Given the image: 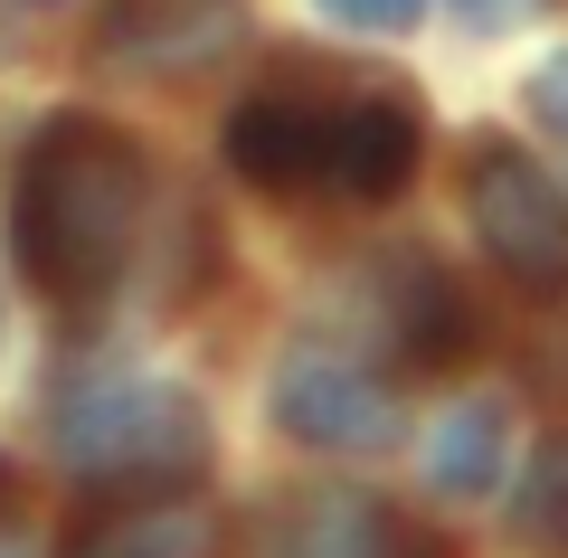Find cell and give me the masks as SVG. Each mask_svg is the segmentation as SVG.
I'll list each match as a JSON object with an SVG mask.
<instances>
[{
	"label": "cell",
	"mask_w": 568,
	"mask_h": 558,
	"mask_svg": "<svg viewBox=\"0 0 568 558\" xmlns=\"http://www.w3.org/2000/svg\"><path fill=\"white\" fill-rule=\"evenodd\" d=\"M227 161L275 200H398L417 171V104L388 85H265L227 114Z\"/></svg>",
	"instance_id": "cell-1"
},
{
	"label": "cell",
	"mask_w": 568,
	"mask_h": 558,
	"mask_svg": "<svg viewBox=\"0 0 568 558\" xmlns=\"http://www.w3.org/2000/svg\"><path fill=\"white\" fill-rule=\"evenodd\" d=\"M142 152L95 114H58L20 161V265L58 303H104L133 265Z\"/></svg>",
	"instance_id": "cell-2"
},
{
	"label": "cell",
	"mask_w": 568,
	"mask_h": 558,
	"mask_svg": "<svg viewBox=\"0 0 568 558\" xmlns=\"http://www.w3.org/2000/svg\"><path fill=\"white\" fill-rule=\"evenodd\" d=\"M58 464L77 483H123V493L162 501L209 474V417L171 379L104 369V379H77L58 398Z\"/></svg>",
	"instance_id": "cell-3"
},
{
	"label": "cell",
	"mask_w": 568,
	"mask_h": 558,
	"mask_svg": "<svg viewBox=\"0 0 568 558\" xmlns=\"http://www.w3.org/2000/svg\"><path fill=\"white\" fill-rule=\"evenodd\" d=\"M465 219L484 256L503 265L521 294H568V200L521 142H474L465 161Z\"/></svg>",
	"instance_id": "cell-4"
},
{
	"label": "cell",
	"mask_w": 568,
	"mask_h": 558,
	"mask_svg": "<svg viewBox=\"0 0 568 558\" xmlns=\"http://www.w3.org/2000/svg\"><path fill=\"white\" fill-rule=\"evenodd\" d=\"M275 426L294 445H323V455H379V445H398V398H388V379H369L351 351L304 341V351H284V369H275Z\"/></svg>",
	"instance_id": "cell-5"
},
{
	"label": "cell",
	"mask_w": 568,
	"mask_h": 558,
	"mask_svg": "<svg viewBox=\"0 0 568 558\" xmlns=\"http://www.w3.org/2000/svg\"><path fill=\"white\" fill-rule=\"evenodd\" d=\"M246 558H455V549L379 493H284L256 520Z\"/></svg>",
	"instance_id": "cell-6"
},
{
	"label": "cell",
	"mask_w": 568,
	"mask_h": 558,
	"mask_svg": "<svg viewBox=\"0 0 568 558\" xmlns=\"http://www.w3.org/2000/svg\"><path fill=\"white\" fill-rule=\"evenodd\" d=\"M237 0H104L95 58L123 77H200L209 58L237 48Z\"/></svg>",
	"instance_id": "cell-7"
},
{
	"label": "cell",
	"mask_w": 568,
	"mask_h": 558,
	"mask_svg": "<svg viewBox=\"0 0 568 558\" xmlns=\"http://www.w3.org/2000/svg\"><path fill=\"white\" fill-rule=\"evenodd\" d=\"M369 322L398 369H455L474 351V303L436 256H379L369 265Z\"/></svg>",
	"instance_id": "cell-8"
},
{
	"label": "cell",
	"mask_w": 568,
	"mask_h": 558,
	"mask_svg": "<svg viewBox=\"0 0 568 558\" xmlns=\"http://www.w3.org/2000/svg\"><path fill=\"white\" fill-rule=\"evenodd\" d=\"M67 558H219V520H209L200 501H181V493L114 501V511H95L67 539Z\"/></svg>",
	"instance_id": "cell-9"
},
{
	"label": "cell",
	"mask_w": 568,
	"mask_h": 558,
	"mask_svg": "<svg viewBox=\"0 0 568 558\" xmlns=\"http://www.w3.org/2000/svg\"><path fill=\"white\" fill-rule=\"evenodd\" d=\"M426 483L446 501H474V493H493L503 483V407L493 398H465L436 436H426Z\"/></svg>",
	"instance_id": "cell-10"
},
{
	"label": "cell",
	"mask_w": 568,
	"mask_h": 558,
	"mask_svg": "<svg viewBox=\"0 0 568 558\" xmlns=\"http://www.w3.org/2000/svg\"><path fill=\"white\" fill-rule=\"evenodd\" d=\"M511 520H521V539H530V549H559V558H568V436L530 455V474H521V501H511Z\"/></svg>",
	"instance_id": "cell-11"
},
{
	"label": "cell",
	"mask_w": 568,
	"mask_h": 558,
	"mask_svg": "<svg viewBox=\"0 0 568 558\" xmlns=\"http://www.w3.org/2000/svg\"><path fill=\"white\" fill-rule=\"evenodd\" d=\"M530 114H540V133L568 152V48L540 67V77H530Z\"/></svg>",
	"instance_id": "cell-12"
},
{
	"label": "cell",
	"mask_w": 568,
	"mask_h": 558,
	"mask_svg": "<svg viewBox=\"0 0 568 558\" xmlns=\"http://www.w3.org/2000/svg\"><path fill=\"white\" fill-rule=\"evenodd\" d=\"M323 10H332L342 29H407L426 0H323Z\"/></svg>",
	"instance_id": "cell-13"
},
{
	"label": "cell",
	"mask_w": 568,
	"mask_h": 558,
	"mask_svg": "<svg viewBox=\"0 0 568 558\" xmlns=\"http://www.w3.org/2000/svg\"><path fill=\"white\" fill-rule=\"evenodd\" d=\"M540 0H455V20L465 29H511V20H530Z\"/></svg>",
	"instance_id": "cell-14"
},
{
	"label": "cell",
	"mask_w": 568,
	"mask_h": 558,
	"mask_svg": "<svg viewBox=\"0 0 568 558\" xmlns=\"http://www.w3.org/2000/svg\"><path fill=\"white\" fill-rule=\"evenodd\" d=\"M0 558H20V549H10V539H0Z\"/></svg>",
	"instance_id": "cell-15"
},
{
	"label": "cell",
	"mask_w": 568,
	"mask_h": 558,
	"mask_svg": "<svg viewBox=\"0 0 568 558\" xmlns=\"http://www.w3.org/2000/svg\"><path fill=\"white\" fill-rule=\"evenodd\" d=\"M39 10H48V0H39Z\"/></svg>",
	"instance_id": "cell-16"
}]
</instances>
